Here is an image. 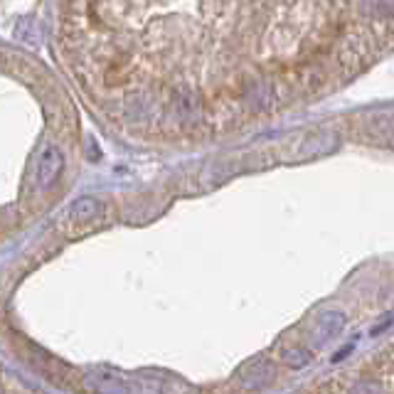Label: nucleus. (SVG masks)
Here are the masks:
<instances>
[{"label": "nucleus", "mask_w": 394, "mask_h": 394, "mask_svg": "<svg viewBox=\"0 0 394 394\" xmlns=\"http://www.w3.org/2000/svg\"><path fill=\"white\" fill-rule=\"evenodd\" d=\"M84 385L97 394H136L138 375H126L111 367H89L84 372Z\"/></svg>", "instance_id": "obj_1"}, {"label": "nucleus", "mask_w": 394, "mask_h": 394, "mask_svg": "<svg viewBox=\"0 0 394 394\" xmlns=\"http://www.w3.org/2000/svg\"><path fill=\"white\" fill-rule=\"evenodd\" d=\"M62 153L60 148L55 146H45L40 153H37V163H35V183L40 190L50 188L52 183L57 180V175L62 173Z\"/></svg>", "instance_id": "obj_2"}, {"label": "nucleus", "mask_w": 394, "mask_h": 394, "mask_svg": "<svg viewBox=\"0 0 394 394\" xmlns=\"http://www.w3.org/2000/svg\"><path fill=\"white\" fill-rule=\"evenodd\" d=\"M343 326H345V316L340 311L323 313V316L318 318L316 328H313V340H316V343H326V340L335 338V335L343 330Z\"/></svg>", "instance_id": "obj_3"}, {"label": "nucleus", "mask_w": 394, "mask_h": 394, "mask_svg": "<svg viewBox=\"0 0 394 394\" xmlns=\"http://www.w3.org/2000/svg\"><path fill=\"white\" fill-rule=\"evenodd\" d=\"M101 212V202L94 200V197H82L72 205V220L77 222H89L94 220Z\"/></svg>", "instance_id": "obj_4"}, {"label": "nucleus", "mask_w": 394, "mask_h": 394, "mask_svg": "<svg viewBox=\"0 0 394 394\" xmlns=\"http://www.w3.org/2000/svg\"><path fill=\"white\" fill-rule=\"evenodd\" d=\"M281 358H284V362L289 367H294V370H303V367H308L313 360L306 348H286Z\"/></svg>", "instance_id": "obj_5"}]
</instances>
